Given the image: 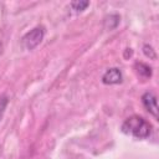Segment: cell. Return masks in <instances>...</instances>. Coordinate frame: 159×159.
<instances>
[{
    "mask_svg": "<svg viewBox=\"0 0 159 159\" xmlns=\"http://www.w3.org/2000/svg\"><path fill=\"white\" fill-rule=\"evenodd\" d=\"M120 129L124 134L132 135L138 139H144L150 135L152 125L149 122L139 116H130L123 122Z\"/></svg>",
    "mask_w": 159,
    "mask_h": 159,
    "instance_id": "obj_1",
    "label": "cell"
},
{
    "mask_svg": "<svg viewBox=\"0 0 159 159\" xmlns=\"http://www.w3.org/2000/svg\"><path fill=\"white\" fill-rule=\"evenodd\" d=\"M45 29L43 26H36L29 32H26L22 37V45L26 50H34L43 39Z\"/></svg>",
    "mask_w": 159,
    "mask_h": 159,
    "instance_id": "obj_2",
    "label": "cell"
},
{
    "mask_svg": "<svg viewBox=\"0 0 159 159\" xmlns=\"http://www.w3.org/2000/svg\"><path fill=\"white\" fill-rule=\"evenodd\" d=\"M142 103L145 107V109L153 114L155 118H158V104H157V97L153 92H145L142 96Z\"/></svg>",
    "mask_w": 159,
    "mask_h": 159,
    "instance_id": "obj_3",
    "label": "cell"
},
{
    "mask_svg": "<svg viewBox=\"0 0 159 159\" xmlns=\"http://www.w3.org/2000/svg\"><path fill=\"white\" fill-rule=\"evenodd\" d=\"M102 82L104 84H117L122 82V72L117 67L108 68L103 76H102Z\"/></svg>",
    "mask_w": 159,
    "mask_h": 159,
    "instance_id": "obj_4",
    "label": "cell"
},
{
    "mask_svg": "<svg viewBox=\"0 0 159 159\" xmlns=\"http://www.w3.org/2000/svg\"><path fill=\"white\" fill-rule=\"evenodd\" d=\"M119 21H120L119 15H117V14H111L109 16H107V17L104 19V27L108 29V30H113V29L117 27V25L119 24Z\"/></svg>",
    "mask_w": 159,
    "mask_h": 159,
    "instance_id": "obj_5",
    "label": "cell"
},
{
    "mask_svg": "<svg viewBox=\"0 0 159 159\" xmlns=\"http://www.w3.org/2000/svg\"><path fill=\"white\" fill-rule=\"evenodd\" d=\"M135 68H137L138 73H139L142 77L148 78V77H150V76H152V68H150L148 65H145V63L139 62V63H137V65H135Z\"/></svg>",
    "mask_w": 159,
    "mask_h": 159,
    "instance_id": "obj_6",
    "label": "cell"
},
{
    "mask_svg": "<svg viewBox=\"0 0 159 159\" xmlns=\"http://www.w3.org/2000/svg\"><path fill=\"white\" fill-rule=\"evenodd\" d=\"M87 6H89V1L80 0V1H72V2H71V7H72L76 12H80V11L86 10Z\"/></svg>",
    "mask_w": 159,
    "mask_h": 159,
    "instance_id": "obj_7",
    "label": "cell"
},
{
    "mask_svg": "<svg viewBox=\"0 0 159 159\" xmlns=\"http://www.w3.org/2000/svg\"><path fill=\"white\" fill-rule=\"evenodd\" d=\"M143 52H144V55H145L147 57H149V58H152V60H155V57H157L155 51H154L153 47L149 46V45H144V46H143Z\"/></svg>",
    "mask_w": 159,
    "mask_h": 159,
    "instance_id": "obj_8",
    "label": "cell"
},
{
    "mask_svg": "<svg viewBox=\"0 0 159 159\" xmlns=\"http://www.w3.org/2000/svg\"><path fill=\"white\" fill-rule=\"evenodd\" d=\"M6 104H7V98H6L5 96H2V97L0 98V119H1V116H2V113H4V109H5Z\"/></svg>",
    "mask_w": 159,
    "mask_h": 159,
    "instance_id": "obj_9",
    "label": "cell"
}]
</instances>
